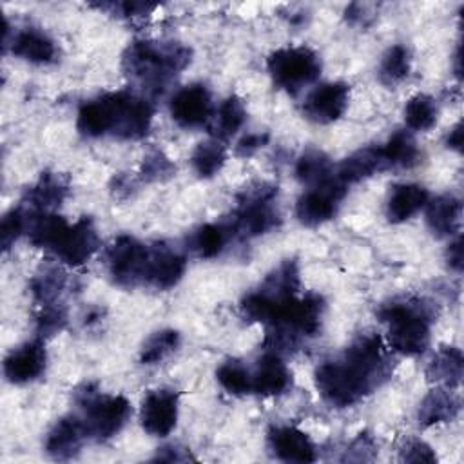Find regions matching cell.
<instances>
[{
	"mask_svg": "<svg viewBox=\"0 0 464 464\" xmlns=\"http://www.w3.org/2000/svg\"><path fill=\"white\" fill-rule=\"evenodd\" d=\"M393 361L382 339L361 334L339 359L315 370V388L334 408H348L392 377Z\"/></svg>",
	"mask_w": 464,
	"mask_h": 464,
	"instance_id": "6da1fadb",
	"label": "cell"
},
{
	"mask_svg": "<svg viewBox=\"0 0 464 464\" xmlns=\"http://www.w3.org/2000/svg\"><path fill=\"white\" fill-rule=\"evenodd\" d=\"M152 114V105L145 98L118 91L82 103L76 127L87 138L111 134L121 140H140L149 132Z\"/></svg>",
	"mask_w": 464,
	"mask_h": 464,
	"instance_id": "7a4b0ae2",
	"label": "cell"
},
{
	"mask_svg": "<svg viewBox=\"0 0 464 464\" xmlns=\"http://www.w3.org/2000/svg\"><path fill=\"white\" fill-rule=\"evenodd\" d=\"M190 63V49L178 42L136 40L123 53V71L143 92L160 96Z\"/></svg>",
	"mask_w": 464,
	"mask_h": 464,
	"instance_id": "3957f363",
	"label": "cell"
},
{
	"mask_svg": "<svg viewBox=\"0 0 464 464\" xmlns=\"http://www.w3.org/2000/svg\"><path fill=\"white\" fill-rule=\"evenodd\" d=\"M377 315L388 326V344L393 352L408 357L426 352L435 317L431 303L422 297H399L384 303Z\"/></svg>",
	"mask_w": 464,
	"mask_h": 464,
	"instance_id": "277c9868",
	"label": "cell"
},
{
	"mask_svg": "<svg viewBox=\"0 0 464 464\" xmlns=\"http://www.w3.org/2000/svg\"><path fill=\"white\" fill-rule=\"evenodd\" d=\"M276 194L277 187L270 183H257L245 188L239 194L237 208L234 210L230 223H227L230 234L248 239L274 230L281 221L279 212L274 207Z\"/></svg>",
	"mask_w": 464,
	"mask_h": 464,
	"instance_id": "5b68a950",
	"label": "cell"
},
{
	"mask_svg": "<svg viewBox=\"0 0 464 464\" xmlns=\"http://www.w3.org/2000/svg\"><path fill=\"white\" fill-rule=\"evenodd\" d=\"M76 402L83 408V424L89 439L96 442L114 437L129 420L132 408L123 395H103L91 384L76 392Z\"/></svg>",
	"mask_w": 464,
	"mask_h": 464,
	"instance_id": "8992f818",
	"label": "cell"
},
{
	"mask_svg": "<svg viewBox=\"0 0 464 464\" xmlns=\"http://www.w3.org/2000/svg\"><path fill=\"white\" fill-rule=\"evenodd\" d=\"M268 72L276 85L288 92H297L314 83L321 74V60L310 47H283L266 60Z\"/></svg>",
	"mask_w": 464,
	"mask_h": 464,
	"instance_id": "52a82bcc",
	"label": "cell"
},
{
	"mask_svg": "<svg viewBox=\"0 0 464 464\" xmlns=\"http://www.w3.org/2000/svg\"><path fill=\"white\" fill-rule=\"evenodd\" d=\"M149 259V245L132 236H118L105 250L107 274L114 285L132 288L145 285V268Z\"/></svg>",
	"mask_w": 464,
	"mask_h": 464,
	"instance_id": "ba28073f",
	"label": "cell"
},
{
	"mask_svg": "<svg viewBox=\"0 0 464 464\" xmlns=\"http://www.w3.org/2000/svg\"><path fill=\"white\" fill-rule=\"evenodd\" d=\"M346 188L335 176L324 185L314 187L299 196L295 203V216L304 227H319L330 221L344 198Z\"/></svg>",
	"mask_w": 464,
	"mask_h": 464,
	"instance_id": "9c48e42d",
	"label": "cell"
},
{
	"mask_svg": "<svg viewBox=\"0 0 464 464\" xmlns=\"http://www.w3.org/2000/svg\"><path fill=\"white\" fill-rule=\"evenodd\" d=\"M172 120L185 129H198L212 118V96L203 83H190L174 92L169 103Z\"/></svg>",
	"mask_w": 464,
	"mask_h": 464,
	"instance_id": "30bf717a",
	"label": "cell"
},
{
	"mask_svg": "<svg viewBox=\"0 0 464 464\" xmlns=\"http://www.w3.org/2000/svg\"><path fill=\"white\" fill-rule=\"evenodd\" d=\"M178 404V393L170 388L149 392L140 410L141 428L154 437H167L176 428Z\"/></svg>",
	"mask_w": 464,
	"mask_h": 464,
	"instance_id": "8fae6325",
	"label": "cell"
},
{
	"mask_svg": "<svg viewBox=\"0 0 464 464\" xmlns=\"http://www.w3.org/2000/svg\"><path fill=\"white\" fill-rule=\"evenodd\" d=\"M187 268V257L170 245H149V259L145 268V285L158 290H169L179 283Z\"/></svg>",
	"mask_w": 464,
	"mask_h": 464,
	"instance_id": "7c38bea8",
	"label": "cell"
},
{
	"mask_svg": "<svg viewBox=\"0 0 464 464\" xmlns=\"http://www.w3.org/2000/svg\"><path fill=\"white\" fill-rule=\"evenodd\" d=\"M100 246L96 225L91 218L83 216L69 225L62 241L54 248L58 259L69 266H80L87 263Z\"/></svg>",
	"mask_w": 464,
	"mask_h": 464,
	"instance_id": "4fadbf2b",
	"label": "cell"
},
{
	"mask_svg": "<svg viewBox=\"0 0 464 464\" xmlns=\"http://www.w3.org/2000/svg\"><path fill=\"white\" fill-rule=\"evenodd\" d=\"M350 100V87L343 82H330L315 87L304 100L303 112L315 123H332L339 120Z\"/></svg>",
	"mask_w": 464,
	"mask_h": 464,
	"instance_id": "5bb4252c",
	"label": "cell"
},
{
	"mask_svg": "<svg viewBox=\"0 0 464 464\" xmlns=\"http://www.w3.org/2000/svg\"><path fill=\"white\" fill-rule=\"evenodd\" d=\"M268 448L270 453L283 462L304 464L317 459L315 444L312 442V439L303 430L288 424L270 428Z\"/></svg>",
	"mask_w": 464,
	"mask_h": 464,
	"instance_id": "9a60e30c",
	"label": "cell"
},
{
	"mask_svg": "<svg viewBox=\"0 0 464 464\" xmlns=\"http://www.w3.org/2000/svg\"><path fill=\"white\" fill-rule=\"evenodd\" d=\"M47 364V353L40 341H29L11 350L4 359V375L13 384L36 381Z\"/></svg>",
	"mask_w": 464,
	"mask_h": 464,
	"instance_id": "2e32d148",
	"label": "cell"
},
{
	"mask_svg": "<svg viewBox=\"0 0 464 464\" xmlns=\"http://www.w3.org/2000/svg\"><path fill=\"white\" fill-rule=\"evenodd\" d=\"M87 437L83 419L62 417L45 437V451L56 460H69L80 453Z\"/></svg>",
	"mask_w": 464,
	"mask_h": 464,
	"instance_id": "e0dca14e",
	"label": "cell"
},
{
	"mask_svg": "<svg viewBox=\"0 0 464 464\" xmlns=\"http://www.w3.org/2000/svg\"><path fill=\"white\" fill-rule=\"evenodd\" d=\"M292 386V373L283 361V357L276 352H266L257 359L256 368L252 372V392L272 397L281 395Z\"/></svg>",
	"mask_w": 464,
	"mask_h": 464,
	"instance_id": "ac0fdd59",
	"label": "cell"
},
{
	"mask_svg": "<svg viewBox=\"0 0 464 464\" xmlns=\"http://www.w3.org/2000/svg\"><path fill=\"white\" fill-rule=\"evenodd\" d=\"M324 308H326L324 299L319 294L310 292V294H306L303 297H297L294 301L285 323L277 324V326L294 332L301 339L315 337L321 330Z\"/></svg>",
	"mask_w": 464,
	"mask_h": 464,
	"instance_id": "d6986e66",
	"label": "cell"
},
{
	"mask_svg": "<svg viewBox=\"0 0 464 464\" xmlns=\"http://www.w3.org/2000/svg\"><path fill=\"white\" fill-rule=\"evenodd\" d=\"M69 194L67 179L58 172H42L36 183H33L24 196V201L34 212H53L58 208Z\"/></svg>",
	"mask_w": 464,
	"mask_h": 464,
	"instance_id": "ffe728a7",
	"label": "cell"
},
{
	"mask_svg": "<svg viewBox=\"0 0 464 464\" xmlns=\"http://www.w3.org/2000/svg\"><path fill=\"white\" fill-rule=\"evenodd\" d=\"M11 51L14 56L31 63H51L56 58L54 42L36 27H25L14 33L11 40Z\"/></svg>",
	"mask_w": 464,
	"mask_h": 464,
	"instance_id": "44dd1931",
	"label": "cell"
},
{
	"mask_svg": "<svg viewBox=\"0 0 464 464\" xmlns=\"http://www.w3.org/2000/svg\"><path fill=\"white\" fill-rule=\"evenodd\" d=\"M462 205L460 199L451 194L437 196L426 203V223L430 230L439 237L453 236L460 230Z\"/></svg>",
	"mask_w": 464,
	"mask_h": 464,
	"instance_id": "7402d4cb",
	"label": "cell"
},
{
	"mask_svg": "<svg viewBox=\"0 0 464 464\" xmlns=\"http://www.w3.org/2000/svg\"><path fill=\"white\" fill-rule=\"evenodd\" d=\"M384 170V163L381 158L379 147H364L350 154L341 161L337 169H334V176L344 185L359 183L361 179H366L373 176L375 172Z\"/></svg>",
	"mask_w": 464,
	"mask_h": 464,
	"instance_id": "603a6c76",
	"label": "cell"
},
{
	"mask_svg": "<svg viewBox=\"0 0 464 464\" xmlns=\"http://www.w3.org/2000/svg\"><path fill=\"white\" fill-rule=\"evenodd\" d=\"M428 203V190L417 183H404L393 187L388 203L386 218L392 223H402L417 214Z\"/></svg>",
	"mask_w": 464,
	"mask_h": 464,
	"instance_id": "cb8c5ba5",
	"label": "cell"
},
{
	"mask_svg": "<svg viewBox=\"0 0 464 464\" xmlns=\"http://www.w3.org/2000/svg\"><path fill=\"white\" fill-rule=\"evenodd\" d=\"M459 410H460V401L451 392V388L439 386L422 399L419 406V422L422 426L450 422L457 417Z\"/></svg>",
	"mask_w": 464,
	"mask_h": 464,
	"instance_id": "d4e9b609",
	"label": "cell"
},
{
	"mask_svg": "<svg viewBox=\"0 0 464 464\" xmlns=\"http://www.w3.org/2000/svg\"><path fill=\"white\" fill-rule=\"evenodd\" d=\"M464 373L462 352L455 346H442L428 362L426 377L430 382L455 388L460 384Z\"/></svg>",
	"mask_w": 464,
	"mask_h": 464,
	"instance_id": "484cf974",
	"label": "cell"
},
{
	"mask_svg": "<svg viewBox=\"0 0 464 464\" xmlns=\"http://www.w3.org/2000/svg\"><path fill=\"white\" fill-rule=\"evenodd\" d=\"M69 223L54 212H33L27 225L29 239L38 248L54 250L67 232Z\"/></svg>",
	"mask_w": 464,
	"mask_h": 464,
	"instance_id": "4316f807",
	"label": "cell"
},
{
	"mask_svg": "<svg viewBox=\"0 0 464 464\" xmlns=\"http://www.w3.org/2000/svg\"><path fill=\"white\" fill-rule=\"evenodd\" d=\"M230 236L227 223H205L188 234L187 248L198 257L212 259L223 252Z\"/></svg>",
	"mask_w": 464,
	"mask_h": 464,
	"instance_id": "83f0119b",
	"label": "cell"
},
{
	"mask_svg": "<svg viewBox=\"0 0 464 464\" xmlns=\"http://www.w3.org/2000/svg\"><path fill=\"white\" fill-rule=\"evenodd\" d=\"M384 169H410L419 163L420 150L415 138L408 130L393 132L384 145L379 147Z\"/></svg>",
	"mask_w": 464,
	"mask_h": 464,
	"instance_id": "f1b7e54d",
	"label": "cell"
},
{
	"mask_svg": "<svg viewBox=\"0 0 464 464\" xmlns=\"http://www.w3.org/2000/svg\"><path fill=\"white\" fill-rule=\"evenodd\" d=\"M67 285L65 272L56 265H42L40 270L33 276L29 283V290L33 299L40 304H54L62 295Z\"/></svg>",
	"mask_w": 464,
	"mask_h": 464,
	"instance_id": "f546056e",
	"label": "cell"
},
{
	"mask_svg": "<svg viewBox=\"0 0 464 464\" xmlns=\"http://www.w3.org/2000/svg\"><path fill=\"white\" fill-rule=\"evenodd\" d=\"M295 178L310 188L324 185L334 178V165L330 158L317 149L304 150L295 161Z\"/></svg>",
	"mask_w": 464,
	"mask_h": 464,
	"instance_id": "4dcf8cb0",
	"label": "cell"
},
{
	"mask_svg": "<svg viewBox=\"0 0 464 464\" xmlns=\"http://www.w3.org/2000/svg\"><path fill=\"white\" fill-rule=\"evenodd\" d=\"M259 290L276 297V299H292L299 292V265L295 259L283 261L274 268L265 281L259 285Z\"/></svg>",
	"mask_w": 464,
	"mask_h": 464,
	"instance_id": "1f68e13d",
	"label": "cell"
},
{
	"mask_svg": "<svg viewBox=\"0 0 464 464\" xmlns=\"http://www.w3.org/2000/svg\"><path fill=\"white\" fill-rule=\"evenodd\" d=\"M246 121V107L243 100L236 94L227 96L216 112L214 120V134L216 140H228L232 138Z\"/></svg>",
	"mask_w": 464,
	"mask_h": 464,
	"instance_id": "d6a6232c",
	"label": "cell"
},
{
	"mask_svg": "<svg viewBox=\"0 0 464 464\" xmlns=\"http://www.w3.org/2000/svg\"><path fill=\"white\" fill-rule=\"evenodd\" d=\"M227 161L225 145L219 140H207L196 145L190 156V165L199 178L216 176Z\"/></svg>",
	"mask_w": 464,
	"mask_h": 464,
	"instance_id": "836d02e7",
	"label": "cell"
},
{
	"mask_svg": "<svg viewBox=\"0 0 464 464\" xmlns=\"http://www.w3.org/2000/svg\"><path fill=\"white\" fill-rule=\"evenodd\" d=\"M411 58L406 45L395 44L392 45L379 63V80L384 85H397L410 74Z\"/></svg>",
	"mask_w": 464,
	"mask_h": 464,
	"instance_id": "e575fe53",
	"label": "cell"
},
{
	"mask_svg": "<svg viewBox=\"0 0 464 464\" xmlns=\"http://www.w3.org/2000/svg\"><path fill=\"white\" fill-rule=\"evenodd\" d=\"M179 341H181L179 332H176L172 328L154 332L141 346L140 362L150 366V364H158V362L165 361L170 353H174L178 350Z\"/></svg>",
	"mask_w": 464,
	"mask_h": 464,
	"instance_id": "d590c367",
	"label": "cell"
},
{
	"mask_svg": "<svg viewBox=\"0 0 464 464\" xmlns=\"http://www.w3.org/2000/svg\"><path fill=\"white\" fill-rule=\"evenodd\" d=\"M216 379L230 395H245L252 392V372L237 359L221 362L216 370Z\"/></svg>",
	"mask_w": 464,
	"mask_h": 464,
	"instance_id": "8d00e7d4",
	"label": "cell"
},
{
	"mask_svg": "<svg viewBox=\"0 0 464 464\" xmlns=\"http://www.w3.org/2000/svg\"><path fill=\"white\" fill-rule=\"evenodd\" d=\"M435 100L428 94H415L404 105V121L411 130H428L437 121Z\"/></svg>",
	"mask_w": 464,
	"mask_h": 464,
	"instance_id": "74e56055",
	"label": "cell"
},
{
	"mask_svg": "<svg viewBox=\"0 0 464 464\" xmlns=\"http://www.w3.org/2000/svg\"><path fill=\"white\" fill-rule=\"evenodd\" d=\"M174 172H176L174 163L160 149H150L141 160L140 174L145 181H163V179H169Z\"/></svg>",
	"mask_w": 464,
	"mask_h": 464,
	"instance_id": "f35d334b",
	"label": "cell"
},
{
	"mask_svg": "<svg viewBox=\"0 0 464 464\" xmlns=\"http://www.w3.org/2000/svg\"><path fill=\"white\" fill-rule=\"evenodd\" d=\"M67 323V312L62 304H45L36 315V334L40 337H49L63 330Z\"/></svg>",
	"mask_w": 464,
	"mask_h": 464,
	"instance_id": "ab89813d",
	"label": "cell"
},
{
	"mask_svg": "<svg viewBox=\"0 0 464 464\" xmlns=\"http://www.w3.org/2000/svg\"><path fill=\"white\" fill-rule=\"evenodd\" d=\"M25 227H27L25 214L20 208H11L9 212L4 214L0 223V243L4 252H7L14 245V241L20 237Z\"/></svg>",
	"mask_w": 464,
	"mask_h": 464,
	"instance_id": "60d3db41",
	"label": "cell"
},
{
	"mask_svg": "<svg viewBox=\"0 0 464 464\" xmlns=\"http://www.w3.org/2000/svg\"><path fill=\"white\" fill-rule=\"evenodd\" d=\"M377 455V442L368 431H361L346 448L341 460H352V462H368L373 460Z\"/></svg>",
	"mask_w": 464,
	"mask_h": 464,
	"instance_id": "b9f144b4",
	"label": "cell"
},
{
	"mask_svg": "<svg viewBox=\"0 0 464 464\" xmlns=\"http://www.w3.org/2000/svg\"><path fill=\"white\" fill-rule=\"evenodd\" d=\"M399 460L401 462H428V464H433V462H437V455L431 450V446L426 444L424 440L410 439L402 446Z\"/></svg>",
	"mask_w": 464,
	"mask_h": 464,
	"instance_id": "7bdbcfd3",
	"label": "cell"
},
{
	"mask_svg": "<svg viewBox=\"0 0 464 464\" xmlns=\"http://www.w3.org/2000/svg\"><path fill=\"white\" fill-rule=\"evenodd\" d=\"M268 141V134L266 132H250L246 136H243L237 145H236V152L241 158H248L254 152H257L261 147H265Z\"/></svg>",
	"mask_w": 464,
	"mask_h": 464,
	"instance_id": "ee69618b",
	"label": "cell"
},
{
	"mask_svg": "<svg viewBox=\"0 0 464 464\" xmlns=\"http://www.w3.org/2000/svg\"><path fill=\"white\" fill-rule=\"evenodd\" d=\"M105 5L114 7V11H120L121 16H143L158 7V4H149V2H121V4H105Z\"/></svg>",
	"mask_w": 464,
	"mask_h": 464,
	"instance_id": "f6af8a7d",
	"label": "cell"
},
{
	"mask_svg": "<svg viewBox=\"0 0 464 464\" xmlns=\"http://www.w3.org/2000/svg\"><path fill=\"white\" fill-rule=\"evenodd\" d=\"M190 459H194L190 455V451L185 450V448H179L176 444L160 448L156 457H154V460H165V462H185V460H190Z\"/></svg>",
	"mask_w": 464,
	"mask_h": 464,
	"instance_id": "bcb514c9",
	"label": "cell"
},
{
	"mask_svg": "<svg viewBox=\"0 0 464 464\" xmlns=\"http://www.w3.org/2000/svg\"><path fill=\"white\" fill-rule=\"evenodd\" d=\"M446 259H448V265H450L455 272H460V270H462V263H464L462 259H464V256H462V239H460V236H457V239L450 243V246H448V250H446Z\"/></svg>",
	"mask_w": 464,
	"mask_h": 464,
	"instance_id": "7dc6e473",
	"label": "cell"
},
{
	"mask_svg": "<svg viewBox=\"0 0 464 464\" xmlns=\"http://www.w3.org/2000/svg\"><path fill=\"white\" fill-rule=\"evenodd\" d=\"M446 145L453 150L462 149V123H457L446 136Z\"/></svg>",
	"mask_w": 464,
	"mask_h": 464,
	"instance_id": "c3c4849f",
	"label": "cell"
}]
</instances>
